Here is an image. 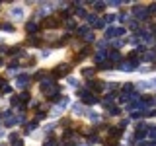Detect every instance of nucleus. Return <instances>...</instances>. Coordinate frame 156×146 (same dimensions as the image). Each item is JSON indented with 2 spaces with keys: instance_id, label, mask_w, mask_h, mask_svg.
Listing matches in <instances>:
<instances>
[{
  "instance_id": "nucleus-15",
  "label": "nucleus",
  "mask_w": 156,
  "mask_h": 146,
  "mask_svg": "<svg viewBox=\"0 0 156 146\" xmlns=\"http://www.w3.org/2000/svg\"><path fill=\"white\" fill-rule=\"evenodd\" d=\"M150 138H156V128H150Z\"/></svg>"
},
{
  "instance_id": "nucleus-13",
  "label": "nucleus",
  "mask_w": 156,
  "mask_h": 146,
  "mask_svg": "<svg viewBox=\"0 0 156 146\" xmlns=\"http://www.w3.org/2000/svg\"><path fill=\"white\" fill-rule=\"evenodd\" d=\"M68 84H70V86H76V78H68Z\"/></svg>"
},
{
  "instance_id": "nucleus-14",
  "label": "nucleus",
  "mask_w": 156,
  "mask_h": 146,
  "mask_svg": "<svg viewBox=\"0 0 156 146\" xmlns=\"http://www.w3.org/2000/svg\"><path fill=\"white\" fill-rule=\"evenodd\" d=\"M14 146H23V142H22V140L18 138V140H14Z\"/></svg>"
},
{
  "instance_id": "nucleus-10",
  "label": "nucleus",
  "mask_w": 156,
  "mask_h": 146,
  "mask_svg": "<svg viewBox=\"0 0 156 146\" xmlns=\"http://www.w3.org/2000/svg\"><path fill=\"white\" fill-rule=\"evenodd\" d=\"M107 57L111 58V61H119V53H117V51H113V53H109Z\"/></svg>"
},
{
  "instance_id": "nucleus-2",
  "label": "nucleus",
  "mask_w": 156,
  "mask_h": 146,
  "mask_svg": "<svg viewBox=\"0 0 156 146\" xmlns=\"http://www.w3.org/2000/svg\"><path fill=\"white\" fill-rule=\"evenodd\" d=\"M10 16H12L14 20H22V18H23V10L20 8V6H16V8L10 10Z\"/></svg>"
},
{
  "instance_id": "nucleus-12",
  "label": "nucleus",
  "mask_w": 156,
  "mask_h": 146,
  "mask_svg": "<svg viewBox=\"0 0 156 146\" xmlns=\"http://www.w3.org/2000/svg\"><path fill=\"white\" fill-rule=\"evenodd\" d=\"M94 6H96V10H103V6H105V4H102V2H96Z\"/></svg>"
},
{
  "instance_id": "nucleus-11",
  "label": "nucleus",
  "mask_w": 156,
  "mask_h": 146,
  "mask_svg": "<svg viewBox=\"0 0 156 146\" xmlns=\"http://www.w3.org/2000/svg\"><path fill=\"white\" fill-rule=\"evenodd\" d=\"M82 74H84V76H88V78H90V76L94 74V68H84V70H82Z\"/></svg>"
},
{
  "instance_id": "nucleus-5",
  "label": "nucleus",
  "mask_w": 156,
  "mask_h": 146,
  "mask_svg": "<svg viewBox=\"0 0 156 146\" xmlns=\"http://www.w3.org/2000/svg\"><path fill=\"white\" fill-rule=\"evenodd\" d=\"M135 16H137V18H146V16H148V10H144V8H135Z\"/></svg>"
},
{
  "instance_id": "nucleus-9",
  "label": "nucleus",
  "mask_w": 156,
  "mask_h": 146,
  "mask_svg": "<svg viewBox=\"0 0 156 146\" xmlns=\"http://www.w3.org/2000/svg\"><path fill=\"white\" fill-rule=\"evenodd\" d=\"M90 121H92V123H98V121H100V115H98V113H90Z\"/></svg>"
},
{
  "instance_id": "nucleus-3",
  "label": "nucleus",
  "mask_w": 156,
  "mask_h": 146,
  "mask_svg": "<svg viewBox=\"0 0 156 146\" xmlns=\"http://www.w3.org/2000/svg\"><path fill=\"white\" fill-rule=\"evenodd\" d=\"M27 82H29V78H27L26 74H20V76H18V80H16V84H18L20 88H26Z\"/></svg>"
},
{
  "instance_id": "nucleus-16",
  "label": "nucleus",
  "mask_w": 156,
  "mask_h": 146,
  "mask_svg": "<svg viewBox=\"0 0 156 146\" xmlns=\"http://www.w3.org/2000/svg\"><path fill=\"white\" fill-rule=\"evenodd\" d=\"M0 64H2V61H0Z\"/></svg>"
},
{
  "instance_id": "nucleus-4",
  "label": "nucleus",
  "mask_w": 156,
  "mask_h": 146,
  "mask_svg": "<svg viewBox=\"0 0 156 146\" xmlns=\"http://www.w3.org/2000/svg\"><path fill=\"white\" fill-rule=\"evenodd\" d=\"M37 29H39V25H37L35 22H29V23H26V31H27V33H35Z\"/></svg>"
},
{
  "instance_id": "nucleus-6",
  "label": "nucleus",
  "mask_w": 156,
  "mask_h": 146,
  "mask_svg": "<svg viewBox=\"0 0 156 146\" xmlns=\"http://www.w3.org/2000/svg\"><path fill=\"white\" fill-rule=\"evenodd\" d=\"M67 72H68V66H67V64H62V66H59V68H57V72H55V76H64Z\"/></svg>"
},
{
  "instance_id": "nucleus-17",
  "label": "nucleus",
  "mask_w": 156,
  "mask_h": 146,
  "mask_svg": "<svg viewBox=\"0 0 156 146\" xmlns=\"http://www.w3.org/2000/svg\"><path fill=\"white\" fill-rule=\"evenodd\" d=\"M154 84H156V80H154Z\"/></svg>"
},
{
  "instance_id": "nucleus-1",
  "label": "nucleus",
  "mask_w": 156,
  "mask_h": 146,
  "mask_svg": "<svg viewBox=\"0 0 156 146\" xmlns=\"http://www.w3.org/2000/svg\"><path fill=\"white\" fill-rule=\"evenodd\" d=\"M123 33H125L123 27H117V29H113V27H111V29H105V37H107V39H111V37H117V35H123Z\"/></svg>"
},
{
  "instance_id": "nucleus-8",
  "label": "nucleus",
  "mask_w": 156,
  "mask_h": 146,
  "mask_svg": "<svg viewBox=\"0 0 156 146\" xmlns=\"http://www.w3.org/2000/svg\"><path fill=\"white\" fill-rule=\"evenodd\" d=\"M103 58H105V53H98L96 57H94V61H96V62H102Z\"/></svg>"
},
{
  "instance_id": "nucleus-7",
  "label": "nucleus",
  "mask_w": 156,
  "mask_h": 146,
  "mask_svg": "<svg viewBox=\"0 0 156 146\" xmlns=\"http://www.w3.org/2000/svg\"><path fill=\"white\" fill-rule=\"evenodd\" d=\"M0 29L2 31H14V27L10 25V23H0Z\"/></svg>"
}]
</instances>
